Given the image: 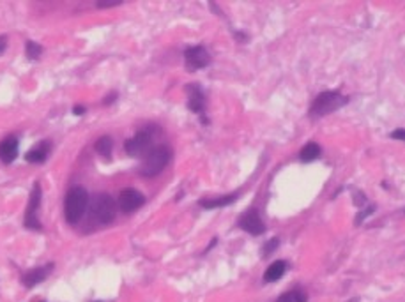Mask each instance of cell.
Segmentation results:
<instances>
[{
    "mask_svg": "<svg viewBox=\"0 0 405 302\" xmlns=\"http://www.w3.org/2000/svg\"><path fill=\"white\" fill-rule=\"evenodd\" d=\"M89 205V194L82 186L71 188L66 194V202H64V214H66V221L69 225H76L83 217Z\"/></svg>",
    "mask_w": 405,
    "mask_h": 302,
    "instance_id": "obj_1",
    "label": "cell"
},
{
    "mask_svg": "<svg viewBox=\"0 0 405 302\" xmlns=\"http://www.w3.org/2000/svg\"><path fill=\"white\" fill-rule=\"evenodd\" d=\"M348 103V97L340 94L338 90H329V92H322L315 97L314 105L310 108L311 117H326L331 111L340 110Z\"/></svg>",
    "mask_w": 405,
    "mask_h": 302,
    "instance_id": "obj_2",
    "label": "cell"
},
{
    "mask_svg": "<svg viewBox=\"0 0 405 302\" xmlns=\"http://www.w3.org/2000/svg\"><path fill=\"white\" fill-rule=\"evenodd\" d=\"M170 150L165 145L154 147L145 157H143V163L140 166V175L143 177H156L165 170V166L170 163Z\"/></svg>",
    "mask_w": 405,
    "mask_h": 302,
    "instance_id": "obj_3",
    "label": "cell"
},
{
    "mask_svg": "<svg viewBox=\"0 0 405 302\" xmlns=\"http://www.w3.org/2000/svg\"><path fill=\"white\" fill-rule=\"evenodd\" d=\"M152 142H154V131L152 129H142L135 134L133 138L126 142L124 149L126 152L130 154L131 157H145L147 154L151 152L154 147H152Z\"/></svg>",
    "mask_w": 405,
    "mask_h": 302,
    "instance_id": "obj_4",
    "label": "cell"
},
{
    "mask_svg": "<svg viewBox=\"0 0 405 302\" xmlns=\"http://www.w3.org/2000/svg\"><path fill=\"white\" fill-rule=\"evenodd\" d=\"M92 214L101 225H108L115 219V214H117V204L110 194L103 193L99 196H96L94 205H92Z\"/></svg>",
    "mask_w": 405,
    "mask_h": 302,
    "instance_id": "obj_5",
    "label": "cell"
},
{
    "mask_svg": "<svg viewBox=\"0 0 405 302\" xmlns=\"http://www.w3.org/2000/svg\"><path fill=\"white\" fill-rule=\"evenodd\" d=\"M41 186L35 182L34 189H32L30 196H29V205H27V212H25V226L30 230H41V223L38 219V210L39 205H41Z\"/></svg>",
    "mask_w": 405,
    "mask_h": 302,
    "instance_id": "obj_6",
    "label": "cell"
},
{
    "mask_svg": "<svg viewBox=\"0 0 405 302\" xmlns=\"http://www.w3.org/2000/svg\"><path fill=\"white\" fill-rule=\"evenodd\" d=\"M143 202H145L143 194L140 193V191L131 189V188L124 189L122 193L119 194V209L122 210L124 214L135 212L136 209H140V207L143 205Z\"/></svg>",
    "mask_w": 405,
    "mask_h": 302,
    "instance_id": "obj_7",
    "label": "cell"
},
{
    "mask_svg": "<svg viewBox=\"0 0 405 302\" xmlns=\"http://www.w3.org/2000/svg\"><path fill=\"white\" fill-rule=\"evenodd\" d=\"M184 58H186V66L190 69H204V67L209 66L211 62V55L209 51L206 50L204 46H191L186 50L184 53Z\"/></svg>",
    "mask_w": 405,
    "mask_h": 302,
    "instance_id": "obj_8",
    "label": "cell"
},
{
    "mask_svg": "<svg viewBox=\"0 0 405 302\" xmlns=\"http://www.w3.org/2000/svg\"><path fill=\"white\" fill-rule=\"evenodd\" d=\"M239 226L248 232L250 235H262L266 232V225H264L262 217H260L259 210L251 209L246 214H243V217L239 219Z\"/></svg>",
    "mask_w": 405,
    "mask_h": 302,
    "instance_id": "obj_9",
    "label": "cell"
},
{
    "mask_svg": "<svg viewBox=\"0 0 405 302\" xmlns=\"http://www.w3.org/2000/svg\"><path fill=\"white\" fill-rule=\"evenodd\" d=\"M186 92H188V108L193 111V113L202 115L204 110H206V95H204L200 85H196V83L186 85Z\"/></svg>",
    "mask_w": 405,
    "mask_h": 302,
    "instance_id": "obj_10",
    "label": "cell"
},
{
    "mask_svg": "<svg viewBox=\"0 0 405 302\" xmlns=\"http://www.w3.org/2000/svg\"><path fill=\"white\" fill-rule=\"evenodd\" d=\"M51 269H53V264H46L43 267H35L30 269L29 272H25L22 276V283L27 286V288H34L35 285H39L41 281H45L48 276L51 274Z\"/></svg>",
    "mask_w": 405,
    "mask_h": 302,
    "instance_id": "obj_11",
    "label": "cell"
},
{
    "mask_svg": "<svg viewBox=\"0 0 405 302\" xmlns=\"http://www.w3.org/2000/svg\"><path fill=\"white\" fill-rule=\"evenodd\" d=\"M18 156V138L7 136L6 140L0 142V161L9 165Z\"/></svg>",
    "mask_w": 405,
    "mask_h": 302,
    "instance_id": "obj_12",
    "label": "cell"
},
{
    "mask_svg": "<svg viewBox=\"0 0 405 302\" xmlns=\"http://www.w3.org/2000/svg\"><path fill=\"white\" fill-rule=\"evenodd\" d=\"M239 194L237 193H232V194H227V196H219V198H204V200H200V207H204V209H218V207H227V205H232L235 200H237Z\"/></svg>",
    "mask_w": 405,
    "mask_h": 302,
    "instance_id": "obj_13",
    "label": "cell"
},
{
    "mask_svg": "<svg viewBox=\"0 0 405 302\" xmlns=\"http://www.w3.org/2000/svg\"><path fill=\"white\" fill-rule=\"evenodd\" d=\"M285 270H287V264L283 260L272 261L269 267H267L266 274H264V281L266 283H274V281H278L285 274Z\"/></svg>",
    "mask_w": 405,
    "mask_h": 302,
    "instance_id": "obj_14",
    "label": "cell"
},
{
    "mask_svg": "<svg viewBox=\"0 0 405 302\" xmlns=\"http://www.w3.org/2000/svg\"><path fill=\"white\" fill-rule=\"evenodd\" d=\"M48 152H50V143L39 142L34 149L27 152V161L29 163H43L48 157Z\"/></svg>",
    "mask_w": 405,
    "mask_h": 302,
    "instance_id": "obj_15",
    "label": "cell"
},
{
    "mask_svg": "<svg viewBox=\"0 0 405 302\" xmlns=\"http://www.w3.org/2000/svg\"><path fill=\"white\" fill-rule=\"evenodd\" d=\"M319 156H320V147L317 145V143H314V142L306 143V145H304L303 149H301V152H299L301 161H304V163L315 161Z\"/></svg>",
    "mask_w": 405,
    "mask_h": 302,
    "instance_id": "obj_16",
    "label": "cell"
},
{
    "mask_svg": "<svg viewBox=\"0 0 405 302\" xmlns=\"http://www.w3.org/2000/svg\"><path fill=\"white\" fill-rule=\"evenodd\" d=\"M112 149H114V140H112L110 136H101L96 142V150H98V154H101L103 157H110Z\"/></svg>",
    "mask_w": 405,
    "mask_h": 302,
    "instance_id": "obj_17",
    "label": "cell"
},
{
    "mask_svg": "<svg viewBox=\"0 0 405 302\" xmlns=\"http://www.w3.org/2000/svg\"><path fill=\"white\" fill-rule=\"evenodd\" d=\"M276 302H308L306 293H303L301 290H292V292H287L283 295L278 297Z\"/></svg>",
    "mask_w": 405,
    "mask_h": 302,
    "instance_id": "obj_18",
    "label": "cell"
},
{
    "mask_svg": "<svg viewBox=\"0 0 405 302\" xmlns=\"http://www.w3.org/2000/svg\"><path fill=\"white\" fill-rule=\"evenodd\" d=\"M41 51H43V48L39 46L38 43H34V41H27L25 43V53H27V58H30V61L39 58Z\"/></svg>",
    "mask_w": 405,
    "mask_h": 302,
    "instance_id": "obj_19",
    "label": "cell"
},
{
    "mask_svg": "<svg viewBox=\"0 0 405 302\" xmlns=\"http://www.w3.org/2000/svg\"><path fill=\"white\" fill-rule=\"evenodd\" d=\"M375 212V205H368V209H364V210H361V212L358 214V217H356V226H359L361 223H363L364 219H366L368 216H372V214Z\"/></svg>",
    "mask_w": 405,
    "mask_h": 302,
    "instance_id": "obj_20",
    "label": "cell"
},
{
    "mask_svg": "<svg viewBox=\"0 0 405 302\" xmlns=\"http://www.w3.org/2000/svg\"><path fill=\"white\" fill-rule=\"evenodd\" d=\"M278 244H280L278 238H271V240L267 242V244L262 248V256H267V254H271L276 248H278Z\"/></svg>",
    "mask_w": 405,
    "mask_h": 302,
    "instance_id": "obj_21",
    "label": "cell"
},
{
    "mask_svg": "<svg viewBox=\"0 0 405 302\" xmlns=\"http://www.w3.org/2000/svg\"><path fill=\"white\" fill-rule=\"evenodd\" d=\"M119 4H122V0H103V2H98V7H114V6H119Z\"/></svg>",
    "mask_w": 405,
    "mask_h": 302,
    "instance_id": "obj_22",
    "label": "cell"
},
{
    "mask_svg": "<svg viewBox=\"0 0 405 302\" xmlns=\"http://www.w3.org/2000/svg\"><path fill=\"white\" fill-rule=\"evenodd\" d=\"M354 204L356 205H364L366 204V196H364L363 193H359V191H356L354 193Z\"/></svg>",
    "mask_w": 405,
    "mask_h": 302,
    "instance_id": "obj_23",
    "label": "cell"
},
{
    "mask_svg": "<svg viewBox=\"0 0 405 302\" xmlns=\"http://www.w3.org/2000/svg\"><path fill=\"white\" fill-rule=\"evenodd\" d=\"M391 138L393 140H403L405 142V129H396L391 133Z\"/></svg>",
    "mask_w": 405,
    "mask_h": 302,
    "instance_id": "obj_24",
    "label": "cell"
},
{
    "mask_svg": "<svg viewBox=\"0 0 405 302\" xmlns=\"http://www.w3.org/2000/svg\"><path fill=\"white\" fill-rule=\"evenodd\" d=\"M115 97H117V94H115V92H114V94H110V95H108V97L105 99V105H110V103H114V101H115Z\"/></svg>",
    "mask_w": 405,
    "mask_h": 302,
    "instance_id": "obj_25",
    "label": "cell"
},
{
    "mask_svg": "<svg viewBox=\"0 0 405 302\" xmlns=\"http://www.w3.org/2000/svg\"><path fill=\"white\" fill-rule=\"evenodd\" d=\"M83 113H85L83 106H75V115H83Z\"/></svg>",
    "mask_w": 405,
    "mask_h": 302,
    "instance_id": "obj_26",
    "label": "cell"
},
{
    "mask_svg": "<svg viewBox=\"0 0 405 302\" xmlns=\"http://www.w3.org/2000/svg\"><path fill=\"white\" fill-rule=\"evenodd\" d=\"M6 48V37H0V51H4Z\"/></svg>",
    "mask_w": 405,
    "mask_h": 302,
    "instance_id": "obj_27",
    "label": "cell"
}]
</instances>
